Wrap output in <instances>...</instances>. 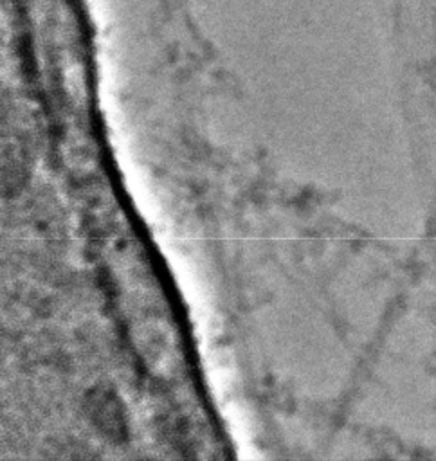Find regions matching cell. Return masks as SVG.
<instances>
[{"mask_svg": "<svg viewBox=\"0 0 436 461\" xmlns=\"http://www.w3.org/2000/svg\"><path fill=\"white\" fill-rule=\"evenodd\" d=\"M90 418L101 429L103 434L121 439L126 434V425L121 414L119 400L104 389H95L88 394L86 402Z\"/></svg>", "mask_w": 436, "mask_h": 461, "instance_id": "obj_1", "label": "cell"}]
</instances>
